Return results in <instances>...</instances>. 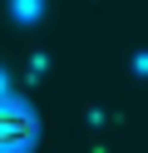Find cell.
Wrapping results in <instances>:
<instances>
[{
    "label": "cell",
    "mask_w": 148,
    "mask_h": 153,
    "mask_svg": "<svg viewBox=\"0 0 148 153\" xmlns=\"http://www.w3.org/2000/svg\"><path fill=\"white\" fill-rule=\"evenodd\" d=\"M30 133H35L30 114L0 109V153H25V148H30Z\"/></svg>",
    "instance_id": "6da1fadb"
}]
</instances>
